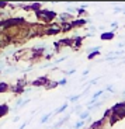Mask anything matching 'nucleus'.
Returning <instances> with one entry per match:
<instances>
[{
  "instance_id": "1",
  "label": "nucleus",
  "mask_w": 125,
  "mask_h": 129,
  "mask_svg": "<svg viewBox=\"0 0 125 129\" xmlns=\"http://www.w3.org/2000/svg\"><path fill=\"white\" fill-rule=\"evenodd\" d=\"M37 17L45 23H52V20L56 17V13L54 11H49V10H39L38 13H37Z\"/></svg>"
},
{
  "instance_id": "2",
  "label": "nucleus",
  "mask_w": 125,
  "mask_h": 129,
  "mask_svg": "<svg viewBox=\"0 0 125 129\" xmlns=\"http://www.w3.org/2000/svg\"><path fill=\"white\" fill-rule=\"evenodd\" d=\"M61 31H62V27L58 23H51L46 27V35H55V34H59Z\"/></svg>"
},
{
  "instance_id": "3",
  "label": "nucleus",
  "mask_w": 125,
  "mask_h": 129,
  "mask_svg": "<svg viewBox=\"0 0 125 129\" xmlns=\"http://www.w3.org/2000/svg\"><path fill=\"white\" fill-rule=\"evenodd\" d=\"M58 18H59V21H61V24H63V23H72V21H73V20H72V18H73V17H72V14L66 13V11L59 14Z\"/></svg>"
},
{
  "instance_id": "4",
  "label": "nucleus",
  "mask_w": 125,
  "mask_h": 129,
  "mask_svg": "<svg viewBox=\"0 0 125 129\" xmlns=\"http://www.w3.org/2000/svg\"><path fill=\"white\" fill-rule=\"evenodd\" d=\"M48 83H49V80L46 77H38L37 80L32 81V86H37V87H38V86H45V87H46Z\"/></svg>"
},
{
  "instance_id": "5",
  "label": "nucleus",
  "mask_w": 125,
  "mask_h": 129,
  "mask_svg": "<svg viewBox=\"0 0 125 129\" xmlns=\"http://www.w3.org/2000/svg\"><path fill=\"white\" fill-rule=\"evenodd\" d=\"M103 104H104V101H97V103H94V104H91V105H89V107H86V110H89L90 112L91 111H94V110H98L100 107H103Z\"/></svg>"
},
{
  "instance_id": "6",
  "label": "nucleus",
  "mask_w": 125,
  "mask_h": 129,
  "mask_svg": "<svg viewBox=\"0 0 125 129\" xmlns=\"http://www.w3.org/2000/svg\"><path fill=\"white\" fill-rule=\"evenodd\" d=\"M67 107H69V103H63V105H61L59 108H56V110L54 111V115H58V114L65 112V111L67 110Z\"/></svg>"
},
{
  "instance_id": "7",
  "label": "nucleus",
  "mask_w": 125,
  "mask_h": 129,
  "mask_svg": "<svg viewBox=\"0 0 125 129\" xmlns=\"http://www.w3.org/2000/svg\"><path fill=\"white\" fill-rule=\"evenodd\" d=\"M83 112V105L82 104H74V107L72 108V114H77V115H80Z\"/></svg>"
},
{
  "instance_id": "8",
  "label": "nucleus",
  "mask_w": 125,
  "mask_h": 129,
  "mask_svg": "<svg viewBox=\"0 0 125 129\" xmlns=\"http://www.w3.org/2000/svg\"><path fill=\"white\" fill-rule=\"evenodd\" d=\"M61 27H62V31L63 32L70 31V29H73V21L72 23H63V24H61Z\"/></svg>"
},
{
  "instance_id": "9",
  "label": "nucleus",
  "mask_w": 125,
  "mask_h": 129,
  "mask_svg": "<svg viewBox=\"0 0 125 129\" xmlns=\"http://www.w3.org/2000/svg\"><path fill=\"white\" fill-rule=\"evenodd\" d=\"M80 97H82V94H73V95L67 97V101H69V103H72V104H74V103H77V101L80 100Z\"/></svg>"
},
{
  "instance_id": "10",
  "label": "nucleus",
  "mask_w": 125,
  "mask_h": 129,
  "mask_svg": "<svg viewBox=\"0 0 125 129\" xmlns=\"http://www.w3.org/2000/svg\"><path fill=\"white\" fill-rule=\"evenodd\" d=\"M51 116H54V111H52V112L45 114V115H42V118L39 119V122H41V123H46L49 121V118H51Z\"/></svg>"
},
{
  "instance_id": "11",
  "label": "nucleus",
  "mask_w": 125,
  "mask_h": 129,
  "mask_svg": "<svg viewBox=\"0 0 125 129\" xmlns=\"http://www.w3.org/2000/svg\"><path fill=\"white\" fill-rule=\"evenodd\" d=\"M18 70V68H17V66H10V68H6L3 70V74H10V73H14V72H17Z\"/></svg>"
},
{
  "instance_id": "12",
  "label": "nucleus",
  "mask_w": 125,
  "mask_h": 129,
  "mask_svg": "<svg viewBox=\"0 0 125 129\" xmlns=\"http://www.w3.org/2000/svg\"><path fill=\"white\" fill-rule=\"evenodd\" d=\"M79 118H80V121H87L90 118V111L89 110H84L83 112L79 115Z\"/></svg>"
},
{
  "instance_id": "13",
  "label": "nucleus",
  "mask_w": 125,
  "mask_h": 129,
  "mask_svg": "<svg viewBox=\"0 0 125 129\" xmlns=\"http://www.w3.org/2000/svg\"><path fill=\"white\" fill-rule=\"evenodd\" d=\"M114 38V32H104L103 35H101V39H104V41H107V39H112Z\"/></svg>"
},
{
  "instance_id": "14",
  "label": "nucleus",
  "mask_w": 125,
  "mask_h": 129,
  "mask_svg": "<svg viewBox=\"0 0 125 129\" xmlns=\"http://www.w3.org/2000/svg\"><path fill=\"white\" fill-rule=\"evenodd\" d=\"M86 122H87V121H80V119H79V121H77V122L73 125V129H82L84 125H86Z\"/></svg>"
},
{
  "instance_id": "15",
  "label": "nucleus",
  "mask_w": 125,
  "mask_h": 129,
  "mask_svg": "<svg viewBox=\"0 0 125 129\" xmlns=\"http://www.w3.org/2000/svg\"><path fill=\"white\" fill-rule=\"evenodd\" d=\"M100 51H101V46H93V48H87L86 49V52L89 53V55L90 53H94V52H98L100 53Z\"/></svg>"
},
{
  "instance_id": "16",
  "label": "nucleus",
  "mask_w": 125,
  "mask_h": 129,
  "mask_svg": "<svg viewBox=\"0 0 125 129\" xmlns=\"http://www.w3.org/2000/svg\"><path fill=\"white\" fill-rule=\"evenodd\" d=\"M10 90V86L7 83H4V81H2L0 83V93H4V91Z\"/></svg>"
},
{
  "instance_id": "17",
  "label": "nucleus",
  "mask_w": 125,
  "mask_h": 129,
  "mask_svg": "<svg viewBox=\"0 0 125 129\" xmlns=\"http://www.w3.org/2000/svg\"><path fill=\"white\" fill-rule=\"evenodd\" d=\"M7 111H9V110H7V105H4V104H3V105H0V118H2L3 115H6Z\"/></svg>"
},
{
  "instance_id": "18",
  "label": "nucleus",
  "mask_w": 125,
  "mask_h": 129,
  "mask_svg": "<svg viewBox=\"0 0 125 129\" xmlns=\"http://www.w3.org/2000/svg\"><path fill=\"white\" fill-rule=\"evenodd\" d=\"M77 9H79V7H66V13H69V14L77 13Z\"/></svg>"
},
{
  "instance_id": "19",
  "label": "nucleus",
  "mask_w": 125,
  "mask_h": 129,
  "mask_svg": "<svg viewBox=\"0 0 125 129\" xmlns=\"http://www.w3.org/2000/svg\"><path fill=\"white\" fill-rule=\"evenodd\" d=\"M58 86H59L58 81H49L48 86H46V88H55V87H58Z\"/></svg>"
},
{
  "instance_id": "20",
  "label": "nucleus",
  "mask_w": 125,
  "mask_h": 129,
  "mask_svg": "<svg viewBox=\"0 0 125 129\" xmlns=\"http://www.w3.org/2000/svg\"><path fill=\"white\" fill-rule=\"evenodd\" d=\"M66 59H67V56H62V58H59V59H56V60H54V64H59L61 62L66 60Z\"/></svg>"
},
{
  "instance_id": "21",
  "label": "nucleus",
  "mask_w": 125,
  "mask_h": 129,
  "mask_svg": "<svg viewBox=\"0 0 125 129\" xmlns=\"http://www.w3.org/2000/svg\"><path fill=\"white\" fill-rule=\"evenodd\" d=\"M58 84H59V86H66V84H67V79L63 77V79H61V80H58Z\"/></svg>"
},
{
  "instance_id": "22",
  "label": "nucleus",
  "mask_w": 125,
  "mask_h": 129,
  "mask_svg": "<svg viewBox=\"0 0 125 129\" xmlns=\"http://www.w3.org/2000/svg\"><path fill=\"white\" fill-rule=\"evenodd\" d=\"M65 73V76H70V74H73V73H76V69H70V70H67V72H63Z\"/></svg>"
},
{
  "instance_id": "23",
  "label": "nucleus",
  "mask_w": 125,
  "mask_h": 129,
  "mask_svg": "<svg viewBox=\"0 0 125 129\" xmlns=\"http://www.w3.org/2000/svg\"><path fill=\"white\" fill-rule=\"evenodd\" d=\"M100 79H101V77H96V79H93V80H90V81H89V83H87V84H89V86H93V84H96L97 81L100 80Z\"/></svg>"
},
{
  "instance_id": "24",
  "label": "nucleus",
  "mask_w": 125,
  "mask_h": 129,
  "mask_svg": "<svg viewBox=\"0 0 125 129\" xmlns=\"http://www.w3.org/2000/svg\"><path fill=\"white\" fill-rule=\"evenodd\" d=\"M7 6H9V3H6V2H0V10L6 9Z\"/></svg>"
},
{
  "instance_id": "25",
  "label": "nucleus",
  "mask_w": 125,
  "mask_h": 129,
  "mask_svg": "<svg viewBox=\"0 0 125 129\" xmlns=\"http://www.w3.org/2000/svg\"><path fill=\"white\" fill-rule=\"evenodd\" d=\"M106 91H110V93H114L115 90H114V87H112V86H107V87H106Z\"/></svg>"
},
{
  "instance_id": "26",
  "label": "nucleus",
  "mask_w": 125,
  "mask_h": 129,
  "mask_svg": "<svg viewBox=\"0 0 125 129\" xmlns=\"http://www.w3.org/2000/svg\"><path fill=\"white\" fill-rule=\"evenodd\" d=\"M18 121H20V116H14L13 118V122H18Z\"/></svg>"
},
{
  "instance_id": "27",
  "label": "nucleus",
  "mask_w": 125,
  "mask_h": 129,
  "mask_svg": "<svg viewBox=\"0 0 125 129\" xmlns=\"http://www.w3.org/2000/svg\"><path fill=\"white\" fill-rule=\"evenodd\" d=\"M121 95H122V97H125V90H124V91H122V93H121Z\"/></svg>"
},
{
  "instance_id": "28",
  "label": "nucleus",
  "mask_w": 125,
  "mask_h": 129,
  "mask_svg": "<svg viewBox=\"0 0 125 129\" xmlns=\"http://www.w3.org/2000/svg\"><path fill=\"white\" fill-rule=\"evenodd\" d=\"M124 103H125V100H124Z\"/></svg>"
},
{
  "instance_id": "29",
  "label": "nucleus",
  "mask_w": 125,
  "mask_h": 129,
  "mask_svg": "<svg viewBox=\"0 0 125 129\" xmlns=\"http://www.w3.org/2000/svg\"><path fill=\"white\" fill-rule=\"evenodd\" d=\"M59 129H61V128H59Z\"/></svg>"
}]
</instances>
